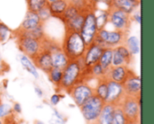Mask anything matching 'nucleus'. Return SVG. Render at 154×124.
Here are the masks:
<instances>
[{"label": "nucleus", "instance_id": "obj_38", "mask_svg": "<svg viewBox=\"0 0 154 124\" xmlns=\"http://www.w3.org/2000/svg\"><path fill=\"white\" fill-rule=\"evenodd\" d=\"M13 109H14V112H16L17 113H21V111H22V110H21V105H20L19 104H15Z\"/></svg>", "mask_w": 154, "mask_h": 124}, {"label": "nucleus", "instance_id": "obj_40", "mask_svg": "<svg viewBox=\"0 0 154 124\" xmlns=\"http://www.w3.org/2000/svg\"><path fill=\"white\" fill-rule=\"evenodd\" d=\"M93 1H100V2H103V3L108 5H110L111 2H112V0H93Z\"/></svg>", "mask_w": 154, "mask_h": 124}, {"label": "nucleus", "instance_id": "obj_29", "mask_svg": "<svg viewBox=\"0 0 154 124\" xmlns=\"http://www.w3.org/2000/svg\"><path fill=\"white\" fill-rule=\"evenodd\" d=\"M119 66H126V63L121 54L115 48L113 49V57H112V67H119Z\"/></svg>", "mask_w": 154, "mask_h": 124}, {"label": "nucleus", "instance_id": "obj_30", "mask_svg": "<svg viewBox=\"0 0 154 124\" xmlns=\"http://www.w3.org/2000/svg\"><path fill=\"white\" fill-rule=\"evenodd\" d=\"M116 49L117 51L121 54V56L124 58V59H125V63H126V66H128V65L131 63V61H132V57H133V55L130 53V51L128 50V49L126 48V46H125V45H121V46L116 47Z\"/></svg>", "mask_w": 154, "mask_h": 124}, {"label": "nucleus", "instance_id": "obj_43", "mask_svg": "<svg viewBox=\"0 0 154 124\" xmlns=\"http://www.w3.org/2000/svg\"><path fill=\"white\" fill-rule=\"evenodd\" d=\"M34 124H44V123H43V122H40V121H36Z\"/></svg>", "mask_w": 154, "mask_h": 124}, {"label": "nucleus", "instance_id": "obj_19", "mask_svg": "<svg viewBox=\"0 0 154 124\" xmlns=\"http://www.w3.org/2000/svg\"><path fill=\"white\" fill-rule=\"evenodd\" d=\"M112 57H113V49L106 48L103 50V52L100 56L98 63L103 68L105 75L108 72V70L112 67Z\"/></svg>", "mask_w": 154, "mask_h": 124}, {"label": "nucleus", "instance_id": "obj_16", "mask_svg": "<svg viewBox=\"0 0 154 124\" xmlns=\"http://www.w3.org/2000/svg\"><path fill=\"white\" fill-rule=\"evenodd\" d=\"M139 4L140 1L135 0H112L110 5L130 14Z\"/></svg>", "mask_w": 154, "mask_h": 124}, {"label": "nucleus", "instance_id": "obj_14", "mask_svg": "<svg viewBox=\"0 0 154 124\" xmlns=\"http://www.w3.org/2000/svg\"><path fill=\"white\" fill-rule=\"evenodd\" d=\"M129 68L127 66H119V67H111L108 72L105 75L106 79L112 80L114 82L123 84L125 80L127 74L129 72Z\"/></svg>", "mask_w": 154, "mask_h": 124}, {"label": "nucleus", "instance_id": "obj_26", "mask_svg": "<svg viewBox=\"0 0 154 124\" xmlns=\"http://www.w3.org/2000/svg\"><path fill=\"white\" fill-rule=\"evenodd\" d=\"M49 78L51 80V82L59 88L60 81H61V77H62V70L59 69V68H52L51 70L48 73Z\"/></svg>", "mask_w": 154, "mask_h": 124}, {"label": "nucleus", "instance_id": "obj_24", "mask_svg": "<svg viewBox=\"0 0 154 124\" xmlns=\"http://www.w3.org/2000/svg\"><path fill=\"white\" fill-rule=\"evenodd\" d=\"M125 46L132 55L138 54L140 51V41L136 36H131L127 38Z\"/></svg>", "mask_w": 154, "mask_h": 124}, {"label": "nucleus", "instance_id": "obj_20", "mask_svg": "<svg viewBox=\"0 0 154 124\" xmlns=\"http://www.w3.org/2000/svg\"><path fill=\"white\" fill-rule=\"evenodd\" d=\"M87 14L85 13H80L79 14H78L77 16H75L74 18L67 21L65 23V27L67 28H69L75 32H80V30L82 28V25L84 23V21H85V16H86Z\"/></svg>", "mask_w": 154, "mask_h": 124}, {"label": "nucleus", "instance_id": "obj_11", "mask_svg": "<svg viewBox=\"0 0 154 124\" xmlns=\"http://www.w3.org/2000/svg\"><path fill=\"white\" fill-rule=\"evenodd\" d=\"M17 44L21 51L26 56L27 58L33 59L40 51V41L29 37L24 36H18Z\"/></svg>", "mask_w": 154, "mask_h": 124}, {"label": "nucleus", "instance_id": "obj_45", "mask_svg": "<svg viewBox=\"0 0 154 124\" xmlns=\"http://www.w3.org/2000/svg\"><path fill=\"white\" fill-rule=\"evenodd\" d=\"M135 1H140V0H135Z\"/></svg>", "mask_w": 154, "mask_h": 124}, {"label": "nucleus", "instance_id": "obj_28", "mask_svg": "<svg viewBox=\"0 0 154 124\" xmlns=\"http://www.w3.org/2000/svg\"><path fill=\"white\" fill-rule=\"evenodd\" d=\"M46 5H48L46 0H28L29 11H32L34 13H37Z\"/></svg>", "mask_w": 154, "mask_h": 124}, {"label": "nucleus", "instance_id": "obj_12", "mask_svg": "<svg viewBox=\"0 0 154 124\" xmlns=\"http://www.w3.org/2000/svg\"><path fill=\"white\" fill-rule=\"evenodd\" d=\"M32 62L33 63L35 68H40L45 73H49L51 68V54L48 50H40L39 53L32 59Z\"/></svg>", "mask_w": 154, "mask_h": 124}, {"label": "nucleus", "instance_id": "obj_10", "mask_svg": "<svg viewBox=\"0 0 154 124\" xmlns=\"http://www.w3.org/2000/svg\"><path fill=\"white\" fill-rule=\"evenodd\" d=\"M122 86L125 95L135 98L141 97V78L132 70H129L127 77Z\"/></svg>", "mask_w": 154, "mask_h": 124}, {"label": "nucleus", "instance_id": "obj_44", "mask_svg": "<svg viewBox=\"0 0 154 124\" xmlns=\"http://www.w3.org/2000/svg\"><path fill=\"white\" fill-rule=\"evenodd\" d=\"M127 124H141L140 122H133V123H127Z\"/></svg>", "mask_w": 154, "mask_h": 124}, {"label": "nucleus", "instance_id": "obj_36", "mask_svg": "<svg viewBox=\"0 0 154 124\" xmlns=\"http://www.w3.org/2000/svg\"><path fill=\"white\" fill-rule=\"evenodd\" d=\"M60 101V96L58 94H55V95H51V104L52 105H57Z\"/></svg>", "mask_w": 154, "mask_h": 124}, {"label": "nucleus", "instance_id": "obj_7", "mask_svg": "<svg viewBox=\"0 0 154 124\" xmlns=\"http://www.w3.org/2000/svg\"><path fill=\"white\" fill-rule=\"evenodd\" d=\"M78 107H80L86 101H88L93 95H95V88L88 83H79L75 85L68 93Z\"/></svg>", "mask_w": 154, "mask_h": 124}, {"label": "nucleus", "instance_id": "obj_31", "mask_svg": "<svg viewBox=\"0 0 154 124\" xmlns=\"http://www.w3.org/2000/svg\"><path fill=\"white\" fill-rule=\"evenodd\" d=\"M108 21V17H107V12L102 13L100 15L96 16V22H97V31L103 30L106 23Z\"/></svg>", "mask_w": 154, "mask_h": 124}, {"label": "nucleus", "instance_id": "obj_42", "mask_svg": "<svg viewBox=\"0 0 154 124\" xmlns=\"http://www.w3.org/2000/svg\"><path fill=\"white\" fill-rule=\"evenodd\" d=\"M0 124H5V122H4V118H0Z\"/></svg>", "mask_w": 154, "mask_h": 124}, {"label": "nucleus", "instance_id": "obj_4", "mask_svg": "<svg viewBox=\"0 0 154 124\" xmlns=\"http://www.w3.org/2000/svg\"><path fill=\"white\" fill-rule=\"evenodd\" d=\"M104 105L105 102L95 94L79 107L87 124H97Z\"/></svg>", "mask_w": 154, "mask_h": 124}, {"label": "nucleus", "instance_id": "obj_37", "mask_svg": "<svg viewBox=\"0 0 154 124\" xmlns=\"http://www.w3.org/2000/svg\"><path fill=\"white\" fill-rule=\"evenodd\" d=\"M34 91H35V94L37 95V96L38 97H42V89L41 88H39V87H34Z\"/></svg>", "mask_w": 154, "mask_h": 124}, {"label": "nucleus", "instance_id": "obj_8", "mask_svg": "<svg viewBox=\"0 0 154 124\" xmlns=\"http://www.w3.org/2000/svg\"><path fill=\"white\" fill-rule=\"evenodd\" d=\"M97 32L96 15L93 12H89L85 16V21L80 30V35L85 42L86 48H88L94 41V38Z\"/></svg>", "mask_w": 154, "mask_h": 124}, {"label": "nucleus", "instance_id": "obj_39", "mask_svg": "<svg viewBox=\"0 0 154 124\" xmlns=\"http://www.w3.org/2000/svg\"><path fill=\"white\" fill-rule=\"evenodd\" d=\"M134 18L136 20V22L138 23H141V15H140V14H136L135 15H134Z\"/></svg>", "mask_w": 154, "mask_h": 124}, {"label": "nucleus", "instance_id": "obj_25", "mask_svg": "<svg viewBox=\"0 0 154 124\" xmlns=\"http://www.w3.org/2000/svg\"><path fill=\"white\" fill-rule=\"evenodd\" d=\"M21 64H22L23 68L25 70H27L29 73H31L34 77H36V78L39 77V74H38V72H37V69H36V68L34 67L33 63L29 59V58H27V57L24 56V55L22 56V57H21Z\"/></svg>", "mask_w": 154, "mask_h": 124}, {"label": "nucleus", "instance_id": "obj_23", "mask_svg": "<svg viewBox=\"0 0 154 124\" xmlns=\"http://www.w3.org/2000/svg\"><path fill=\"white\" fill-rule=\"evenodd\" d=\"M80 13H82V12H80L76 6H74L73 5L69 4L66 10L63 12V14L59 18L61 19L64 23H66L67 21H69V20L74 18L75 16H77L78 14H79Z\"/></svg>", "mask_w": 154, "mask_h": 124}, {"label": "nucleus", "instance_id": "obj_17", "mask_svg": "<svg viewBox=\"0 0 154 124\" xmlns=\"http://www.w3.org/2000/svg\"><path fill=\"white\" fill-rule=\"evenodd\" d=\"M51 54V65H52V68L63 70L65 68V67L67 66L69 60H68L67 57L65 56L64 52L62 51L61 48L57 50L52 51Z\"/></svg>", "mask_w": 154, "mask_h": 124}, {"label": "nucleus", "instance_id": "obj_46", "mask_svg": "<svg viewBox=\"0 0 154 124\" xmlns=\"http://www.w3.org/2000/svg\"><path fill=\"white\" fill-rule=\"evenodd\" d=\"M11 124H14V123H11Z\"/></svg>", "mask_w": 154, "mask_h": 124}, {"label": "nucleus", "instance_id": "obj_13", "mask_svg": "<svg viewBox=\"0 0 154 124\" xmlns=\"http://www.w3.org/2000/svg\"><path fill=\"white\" fill-rule=\"evenodd\" d=\"M103 48L92 42L86 50L83 56V62L85 67H91L99 61L100 56L103 52Z\"/></svg>", "mask_w": 154, "mask_h": 124}, {"label": "nucleus", "instance_id": "obj_18", "mask_svg": "<svg viewBox=\"0 0 154 124\" xmlns=\"http://www.w3.org/2000/svg\"><path fill=\"white\" fill-rule=\"evenodd\" d=\"M115 107L112 104H105L103 109L100 113L97 124H112V120L114 116Z\"/></svg>", "mask_w": 154, "mask_h": 124}, {"label": "nucleus", "instance_id": "obj_5", "mask_svg": "<svg viewBox=\"0 0 154 124\" xmlns=\"http://www.w3.org/2000/svg\"><path fill=\"white\" fill-rule=\"evenodd\" d=\"M120 107L127 123L141 122V97L135 98L125 95Z\"/></svg>", "mask_w": 154, "mask_h": 124}, {"label": "nucleus", "instance_id": "obj_15", "mask_svg": "<svg viewBox=\"0 0 154 124\" xmlns=\"http://www.w3.org/2000/svg\"><path fill=\"white\" fill-rule=\"evenodd\" d=\"M41 23H42L37 14V13L29 11L26 13V15L23 21V23H21L19 29L17 31H21V32H27V31H31L34 28H36L38 25H40Z\"/></svg>", "mask_w": 154, "mask_h": 124}, {"label": "nucleus", "instance_id": "obj_35", "mask_svg": "<svg viewBox=\"0 0 154 124\" xmlns=\"http://www.w3.org/2000/svg\"><path fill=\"white\" fill-rule=\"evenodd\" d=\"M8 31L9 30H8L7 26H5L3 23H0V41H5Z\"/></svg>", "mask_w": 154, "mask_h": 124}, {"label": "nucleus", "instance_id": "obj_9", "mask_svg": "<svg viewBox=\"0 0 154 124\" xmlns=\"http://www.w3.org/2000/svg\"><path fill=\"white\" fill-rule=\"evenodd\" d=\"M125 97V94L122 84L107 79V96L105 104H109L114 106H120Z\"/></svg>", "mask_w": 154, "mask_h": 124}, {"label": "nucleus", "instance_id": "obj_2", "mask_svg": "<svg viewBox=\"0 0 154 124\" xmlns=\"http://www.w3.org/2000/svg\"><path fill=\"white\" fill-rule=\"evenodd\" d=\"M84 68L85 65L83 62V57L78 60L69 61L65 68L62 70V77L59 90L69 93L75 85L79 83L81 71Z\"/></svg>", "mask_w": 154, "mask_h": 124}, {"label": "nucleus", "instance_id": "obj_3", "mask_svg": "<svg viewBox=\"0 0 154 124\" xmlns=\"http://www.w3.org/2000/svg\"><path fill=\"white\" fill-rule=\"evenodd\" d=\"M128 38V32L121 31H106L105 29L97 31L93 42L99 47L106 49H115L121 45H125Z\"/></svg>", "mask_w": 154, "mask_h": 124}, {"label": "nucleus", "instance_id": "obj_34", "mask_svg": "<svg viewBox=\"0 0 154 124\" xmlns=\"http://www.w3.org/2000/svg\"><path fill=\"white\" fill-rule=\"evenodd\" d=\"M55 113L57 115H52V118L50 120V123L51 124H65V122L63 121L62 117L57 113L55 112Z\"/></svg>", "mask_w": 154, "mask_h": 124}, {"label": "nucleus", "instance_id": "obj_21", "mask_svg": "<svg viewBox=\"0 0 154 124\" xmlns=\"http://www.w3.org/2000/svg\"><path fill=\"white\" fill-rule=\"evenodd\" d=\"M68 2L66 0H57L49 4V9L51 15L60 17L68 6Z\"/></svg>", "mask_w": 154, "mask_h": 124}, {"label": "nucleus", "instance_id": "obj_41", "mask_svg": "<svg viewBox=\"0 0 154 124\" xmlns=\"http://www.w3.org/2000/svg\"><path fill=\"white\" fill-rule=\"evenodd\" d=\"M46 1H47V3H48V4H51V3L55 2V1H57V0H46Z\"/></svg>", "mask_w": 154, "mask_h": 124}, {"label": "nucleus", "instance_id": "obj_6", "mask_svg": "<svg viewBox=\"0 0 154 124\" xmlns=\"http://www.w3.org/2000/svg\"><path fill=\"white\" fill-rule=\"evenodd\" d=\"M107 17L108 21H110L116 28V31L129 32L132 23V17L129 14L116 9L112 5H109V9L107 11Z\"/></svg>", "mask_w": 154, "mask_h": 124}, {"label": "nucleus", "instance_id": "obj_27", "mask_svg": "<svg viewBox=\"0 0 154 124\" xmlns=\"http://www.w3.org/2000/svg\"><path fill=\"white\" fill-rule=\"evenodd\" d=\"M112 124H127V122L125 118V115L123 113V111L120 106L115 107L114 116L112 120Z\"/></svg>", "mask_w": 154, "mask_h": 124}, {"label": "nucleus", "instance_id": "obj_33", "mask_svg": "<svg viewBox=\"0 0 154 124\" xmlns=\"http://www.w3.org/2000/svg\"><path fill=\"white\" fill-rule=\"evenodd\" d=\"M11 112H12V108L10 105L2 104L0 102V118H5V117L10 115Z\"/></svg>", "mask_w": 154, "mask_h": 124}, {"label": "nucleus", "instance_id": "obj_1", "mask_svg": "<svg viewBox=\"0 0 154 124\" xmlns=\"http://www.w3.org/2000/svg\"><path fill=\"white\" fill-rule=\"evenodd\" d=\"M61 50L68 60L73 61L82 58L87 48L80 33L66 27Z\"/></svg>", "mask_w": 154, "mask_h": 124}, {"label": "nucleus", "instance_id": "obj_32", "mask_svg": "<svg viewBox=\"0 0 154 124\" xmlns=\"http://www.w3.org/2000/svg\"><path fill=\"white\" fill-rule=\"evenodd\" d=\"M37 14H38V16H39V18H40L42 23H43L45 20H47L51 15V12H50V9H49V4L46 5L44 7H42L41 10H39L37 12Z\"/></svg>", "mask_w": 154, "mask_h": 124}, {"label": "nucleus", "instance_id": "obj_22", "mask_svg": "<svg viewBox=\"0 0 154 124\" xmlns=\"http://www.w3.org/2000/svg\"><path fill=\"white\" fill-rule=\"evenodd\" d=\"M94 88H95V94L105 102L107 96V79L105 77L98 79V83L97 86Z\"/></svg>", "mask_w": 154, "mask_h": 124}]
</instances>
